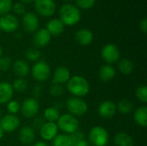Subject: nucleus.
Segmentation results:
<instances>
[{
	"instance_id": "30",
	"label": "nucleus",
	"mask_w": 147,
	"mask_h": 146,
	"mask_svg": "<svg viewBox=\"0 0 147 146\" xmlns=\"http://www.w3.org/2000/svg\"><path fill=\"white\" fill-rule=\"evenodd\" d=\"M25 57L30 62H37L40 58V52L36 47H30L25 52Z\"/></svg>"
},
{
	"instance_id": "45",
	"label": "nucleus",
	"mask_w": 147,
	"mask_h": 146,
	"mask_svg": "<svg viewBox=\"0 0 147 146\" xmlns=\"http://www.w3.org/2000/svg\"><path fill=\"white\" fill-rule=\"evenodd\" d=\"M2 54H3V47L0 45V58L2 57Z\"/></svg>"
},
{
	"instance_id": "12",
	"label": "nucleus",
	"mask_w": 147,
	"mask_h": 146,
	"mask_svg": "<svg viewBox=\"0 0 147 146\" xmlns=\"http://www.w3.org/2000/svg\"><path fill=\"white\" fill-rule=\"evenodd\" d=\"M58 126L54 122H45L40 128V135L45 141H51L58 135Z\"/></svg>"
},
{
	"instance_id": "4",
	"label": "nucleus",
	"mask_w": 147,
	"mask_h": 146,
	"mask_svg": "<svg viewBox=\"0 0 147 146\" xmlns=\"http://www.w3.org/2000/svg\"><path fill=\"white\" fill-rule=\"evenodd\" d=\"M88 139L92 146H106L109 140V135L107 130L102 126H94L90 129Z\"/></svg>"
},
{
	"instance_id": "20",
	"label": "nucleus",
	"mask_w": 147,
	"mask_h": 146,
	"mask_svg": "<svg viewBox=\"0 0 147 146\" xmlns=\"http://www.w3.org/2000/svg\"><path fill=\"white\" fill-rule=\"evenodd\" d=\"M12 69L14 74L20 78H24L29 73V65L22 59L15 61L12 65Z\"/></svg>"
},
{
	"instance_id": "17",
	"label": "nucleus",
	"mask_w": 147,
	"mask_h": 146,
	"mask_svg": "<svg viewBox=\"0 0 147 146\" xmlns=\"http://www.w3.org/2000/svg\"><path fill=\"white\" fill-rule=\"evenodd\" d=\"M70 78H71L70 71L65 66H59L53 73V83H58L62 85L63 83H67Z\"/></svg>"
},
{
	"instance_id": "25",
	"label": "nucleus",
	"mask_w": 147,
	"mask_h": 146,
	"mask_svg": "<svg viewBox=\"0 0 147 146\" xmlns=\"http://www.w3.org/2000/svg\"><path fill=\"white\" fill-rule=\"evenodd\" d=\"M71 140V146H91L89 141L84 138V134L81 131H76L70 135Z\"/></svg>"
},
{
	"instance_id": "41",
	"label": "nucleus",
	"mask_w": 147,
	"mask_h": 146,
	"mask_svg": "<svg viewBox=\"0 0 147 146\" xmlns=\"http://www.w3.org/2000/svg\"><path fill=\"white\" fill-rule=\"evenodd\" d=\"M140 29L142 30V32L144 34H146L147 32V20L146 18H144L141 22H140Z\"/></svg>"
},
{
	"instance_id": "34",
	"label": "nucleus",
	"mask_w": 147,
	"mask_h": 146,
	"mask_svg": "<svg viewBox=\"0 0 147 146\" xmlns=\"http://www.w3.org/2000/svg\"><path fill=\"white\" fill-rule=\"evenodd\" d=\"M20 108H21V104L17 101L11 100L7 103V110L10 114H17L20 111Z\"/></svg>"
},
{
	"instance_id": "7",
	"label": "nucleus",
	"mask_w": 147,
	"mask_h": 146,
	"mask_svg": "<svg viewBox=\"0 0 147 146\" xmlns=\"http://www.w3.org/2000/svg\"><path fill=\"white\" fill-rule=\"evenodd\" d=\"M101 55L102 59L107 63V65H111L116 63L120 59V50L115 44H107L102 48Z\"/></svg>"
},
{
	"instance_id": "33",
	"label": "nucleus",
	"mask_w": 147,
	"mask_h": 146,
	"mask_svg": "<svg viewBox=\"0 0 147 146\" xmlns=\"http://www.w3.org/2000/svg\"><path fill=\"white\" fill-rule=\"evenodd\" d=\"M135 95L139 101H140L142 103H146L147 87L146 85H142V86H140L139 88H137V89L135 91Z\"/></svg>"
},
{
	"instance_id": "14",
	"label": "nucleus",
	"mask_w": 147,
	"mask_h": 146,
	"mask_svg": "<svg viewBox=\"0 0 147 146\" xmlns=\"http://www.w3.org/2000/svg\"><path fill=\"white\" fill-rule=\"evenodd\" d=\"M22 25L27 32L34 33L39 28V19L34 13H26L22 18Z\"/></svg>"
},
{
	"instance_id": "44",
	"label": "nucleus",
	"mask_w": 147,
	"mask_h": 146,
	"mask_svg": "<svg viewBox=\"0 0 147 146\" xmlns=\"http://www.w3.org/2000/svg\"><path fill=\"white\" fill-rule=\"evenodd\" d=\"M22 3H30V2H32V1H34V0H21Z\"/></svg>"
},
{
	"instance_id": "35",
	"label": "nucleus",
	"mask_w": 147,
	"mask_h": 146,
	"mask_svg": "<svg viewBox=\"0 0 147 146\" xmlns=\"http://www.w3.org/2000/svg\"><path fill=\"white\" fill-rule=\"evenodd\" d=\"M12 0H0V15L8 14L12 9Z\"/></svg>"
},
{
	"instance_id": "21",
	"label": "nucleus",
	"mask_w": 147,
	"mask_h": 146,
	"mask_svg": "<svg viewBox=\"0 0 147 146\" xmlns=\"http://www.w3.org/2000/svg\"><path fill=\"white\" fill-rule=\"evenodd\" d=\"M51 35H59L63 33L65 29V25L59 19H52L47 24L46 28Z\"/></svg>"
},
{
	"instance_id": "37",
	"label": "nucleus",
	"mask_w": 147,
	"mask_h": 146,
	"mask_svg": "<svg viewBox=\"0 0 147 146\" xmlns=\"http://www.w3.org/2000/svg\"><path fill=\"white\" fill-rule=\"evenodd\" d=\"M76 3L82 9H90L95 5L96 0H76Z\"/></svg>"
},
{
	"instance_id": "15",
	"label": "nucleus",
	"mask_w": 147,
	"mask_h": 146,
	"mask_svg": "<svg viewBox=\"0 0 147 146\" xmlns=\"http://www.w3.org/2000/svg\"><path fill=\"white\" fill-rule=\"evenodd\" d=\"M18 139L22 145L28 146L32 145L35 139L34 129L30 126H23L19 132Z\"/></svg>"
},
{
	"instance_id": "29",
	"label": "nucleus",
	"mask_w": 147,
	"mask_h": 146,
	"mask_svg": "<svg viewBox=\"0 0 147 146\" xmlns=\"http://www.w3.org/2000/svg\"><path fill=\"white\" fill-rule=\"evenodd\" d=\"M53 146H71V140L70 135L58 134L53 140Z\"/></svg>"
},
{
	"instance_id": "27",
	"label": "nucleus",
	"mask_w": 147,
	"mask_h": 146,
	"mask_svg": "<svg viewBox=\"0 0 147 146\" xmlns=\"http://www.w3.org/2000/svg\"><path fill=\"white\" fill-rule=\"evenodd\" d=\"M116 110L123 114H130L134 110V103L127 99H123L117 103Z\"/></svg>"
},
{
	"instance_id": "11",
	"label": "nucleus",
	"mask_w": 147,
	"mask_h": 146,
	"mask_svg": "<svg viewBox=\"0 0 147 146\" xmlns=\"http://www.w3.org/2000/svg\"><path fill=\"white\" fill-rule=\"evenodd\" d=\"M19 27L18 19L11 14H5L0 18V29L6 32H15Z\"/></svg>"
},
{
	"instance_id": "2",
	"label": "nucleus",
	"mask_w": 147,
	"mask_h": 146,
	"mask_svg": "<svg viewBox=\"0 0 147 146\" xmlns=\"http://www.w3.org/2000/svg\"><path fill=\"white\" fill-rule=\"evenodd\" d=\"M59 18L64 25L72 26L81 20V12L76 6L66 3L59 9Z\"/></svg>"
},
{
	"instance_id": "13",
	"label": "nucleus",
	"mask_w": 147,
	"mask_h": 146,
	"mask_svg": "<svg viewBox=\"0 0 147 146\" xmlns=\"http://www.w3.org/2000/svg\"><path fill=\"white\" fill-rule=\"evenodd\" d=\"M116 104L111 101L102 102L98 108V114L104 120H109L116 114Z\"/></svg>"
},
{
	"instance_id": "47",
	"label": "nucleus",
	"mask_w": 147,
	"mask_h": 146,
	"mask_svg": "<svg viewBox=\"0 0 147 146\" xmlns=\"http://www.w3.org/2000/svg\"><path fill=\"white\" fill-rule=\"evenodd\" d=\"M65 1H70V0H65Z\"/></svg>"
},
{
	"instance_id": "38",
	"label": "nucleus",
	"mask_w": 147,
	"mask_h": 146,
	"mask_svg": "<svg viewBox=\"0 0 147 146\" xmlns=\"http://www.w3.org/2000/svg\"><path fill=\"white\" fill-rule=\"evenodd\" d=\"M12 9L15 13L18 15H22L25 13V6L22 3H16L12 5Z\"/></svg>"
},
{
	"instance_id": "5",
	"label": "nucleus",
	"mask_w": 147,
	"mask_h": 146,
	"mask_svg": "<svg viewBox=\"0 0 147 146\" xmlns=\"http://www.w3.org/2000/svg\"><path fill=\"white\" fill-rule=\"evenodd\" d=\"M65 106L70 114L73 116H83L88 111L87 103L79 97H70L66 101Z\"/></svg>"
},
{
	"instance_id": "39",
	"label": "nucleus",
	"mask_w": 147,
	"mask_h": 146,
	"mask_svg": "<svg viewBox=\"0 0 147 146\" xmlns=\"http://www.w3.org/2000/svg\"><path fill=\"white\" fill-rule=\"evenodd\" d=\"M44 123H45V119H44V117L39 116V117L34 118V121H33V126H34V129H40V128L43 126Z\"/></svg>"
},
{
	"instance_id": "26",
	"label": "nucleus",
	"mask_w": 147,
	"mask_h": 146,
	"mask_svg": "<svg viewBox=\"0 0 147 146\" xmlns=\"http://www.w3.org/2000/svg\"><path fill=\"white\" fill-rule=\"evenodd\" d=\"M118 69L119 71L124 75H130L134 69V65L133 61L128 59H123L120 60L118 63Z\"/></svg>"
},
{
	"instance_id": "6",
	"label": "nucleus",
	"mask_w": 147,
	"mask_h": 146,
	"mask_svg": "<svg viewBox=\"0 0 147 146\" xmlns=\"http://www.w3.org/2000/svg\"><path fill=\"white\" fill-rule=\"evenodd\" d=\"M31 74L37 82L47 81L51 74V69L48 64L44 60H40L34 63L31 69Z\"/></svg>"
},
{
	"instance_id": "19",
	"label": "nucleus",
	"mask_w": 147,
	"mask_h": 146,
	"mask_svg": "<svg viewBox=\"0 0 147 146\" xmlns=\"http://www.w3.org/2000/svg\"><path fill=\"white\" fill-rule=\"evenodd\" d=\"M76 41L82 46H88L93 40V34L90 29L81 28L75 34Z\"/></svg>"
},
{
	"instance_id": "8",
	"label": "nucleus",
	"mask_w": 147,
	"mask_h": 146,
	"mask_svg": "<svg viewBox=\"0 0 147 146\" xmlns=\"http://www.w3.org/2000/svg\"><path fill=\"white\" fill-rule=\"evenodd\" d=\"M39 109V102L35 98H27L22 102L20 111L25 118H34L37 115Z\"/></svg>"
},
{
	"instance_id": "23",
	"label": "nucleus",
	"mask_w": 147,
	"mask_h": 146,
	"mask_svg": "<svg viewBox=\"0 0 147 146\" xmlns=\"http://www.w3.org/2000/svg\"><path fill=\"white\" fill-rule=\"evenodd\" d=\"M115 70L111 65H104L99 70V77L102 82H109L115 76Z\"/></svg>"
},
{
	"instance_id": "43",
	"label": "nucleus",
	"mask_w": 147,
	"mask_h": 146,
	"mask_svg": "<svg viewBox=\"0 0 147 146\" xmlns=\"http://www.w3.org/2000/svg\"><path fill=\"white\" fill-rule=\"evenodd\" d=\"M3 135H4V133H3V129L1 128V126H0V139L3 137Z\"/></svg>"
},
{
	"instance_id": "9",
	"label": "nucleus",
	"mask_w": 147,
	"mask_h": 146,
	"mask_svg": "<svg viewBox=\"0 0 147 146\" xmlns=\"http://www.w3.org/2000/svg\"><path fill=\"white\" fill-rule=\"evenodd\" d=\"M20 125V120L16 114H5L0 118V126L3 133H13Z\"/></svg>"
},
{
	"instance_id": "3",
	"label": "nucleus",
	"mask_w": 147,
	"mask_h": 146,
	"mask_svg": "<svg viewBox=\"0 0 147 146\" xmlns=\"http://www.w3.org/2000/svg\"><path fill=\"white\" fill-rule=\"evenodd\" d=\"M78 126H79V123H78V119L70 114L60 115L59 120H57L58 128L60 129L65 134H67V135H71L76 131H78Z\"/></svg>"
},
{
	"instance_id": "31",
	"label": "nucleus",
	"mask_w": 147,
	"mask_h": 146,
	"mask_svg": "<svg viewBox=\"0 0 147 146\" xmlns=\"http://www.w3.org/2000/svg\"><path fill=\"white\" fill-rule=\"evenodd\" d=\"M13 90H16L18 93H23L28 89V82L24 78H16L12 85Z\"/></svg>"
},
{
	"instance_id": "36",
	"label": "nucleus",
	"mask_w": 147,
	"mask_h": 146,
	"mask_svg": "<svg viewBox=\"0 0 147 146\" xmlns=\"http://www.w3.org/2000/svg\"><path fill=\"white\" fill-rule=\"evenodd\" d=\"M11 66V59L9 57H1L0 58V71H7Z\"/></svg>"
},
{
	"instance_id": "40",
	"label": "nucleus",
	"mask_w": 147,
	"mask_h": 146,
	"mask_svg": "<svg viewBox=\"0 0 147 146\" xmlns=\"http://www.w3.org/2000/svg\"><path fill=\"white\" fill-rule=\"evenodd\" d=\"M41 90H42V88H41V86L40 85H36L34 88V89H33V94H34V97H36V98H38L40 96V94H41Z\"/></svg>"
},
{
	"instance_id": "42",
	"label": "nucleus",
	"mask_w": 147,
	"mask_h": 146,
	"mask_svg": "<svg viewBox=\"0 0 147 146\" xmlns=\"http://www.w3.org/2000/svg\"><path fill=\"white\" fill-rule=\"evenodd\" d=\"M31 146H49L47 143L44 142V141H38L34 144H33Z\"/></svg>"
},
{
	"instance_id": "24",
	"label": "nucleus",
	"mask_w": 147,
	"mask_h": 146,
	"mask_svg": "<svg viewBox=\"0 0 147 146\" xmlns=\"http://www.w3.org/2000/svg\"><path fill=\"white\" fill-rule=\"evenodd\" d=\"M115 146H134L133 138L126 133H118L114 138Z\"/></svg>"
},
{
	"instance_id": "32",
	"label": "nucleus",
	"mask_w": 147,
	"mask_h": 146,
	"mask_svg": "<svg viewBox=\"0 0 147 146\" xmlns=\"http://www.w3.org/2000/svg\"><path fill=\"white\" fill-rule=\"evenodd\" d=\"M49 93L51 94V96H53V97H59L61 96L64 95L65 93V89L61 84H58V83H53L52 86L50 87L49 89Z\"/></svg>"
},
{
	"instance_id": "28",
	"label": "nucleus",
	"mask_w": 147,
	"mask_h": 146,
	"mask_svg": "<svg viewBox=\"0 0 147 146\" xmlns=\"http://www.w3.org/2000/svg\"><path fill=\"white\" fill-rule=\"evenodd\" d=\"M59 109L55 108L54 107H49L45 109L44 111V119L47 122H56L59 118Z\"/></svg>"
},
{
	"instance_id": "10",
	"label": "nucleus",
	"mask_w": 147,
	"mask_h": 146,
	"mask_svg": "<svg viewBox=\"0 0 147 146\" xmlns=\"http://www.w3.org/2000/svg\"><path fill=\"white\" fill-rule=\"evenodd\" d=\"M36 11L42 16H51L54 14L56 4L53 0H34Z\"/></svg>"
},
{
	"instance_id": "46",
	"label": "nucleus",
	"mask_w": 147,
	"mask_h": 146,
	"mask_svg": "<svg viewBox=\"0 0 147 146\" xmlns=\"http://www.w3.org/2000/svg\"><path fill=\"white\" fill-rule=\"evenodd\" d=\"M0 118H1V110H0Z\"/></svg>"
},
{
	"instance_id": "18",
	"label": "nucleus",
	"mask_w": 147,
	"mask_h": 146,
	"mask_svg": "<svg viewBox=\"0 0 147 146\" xmlns=\"http://www.w3.org/2000/svg\"><path fill=\"white\" fill-rule=\"evenodd\" d=\"M14 90L12 85L7 82L0 83V104H7L12 100Z\"/></svg>"
},
{
	"instance_id": "1",
	"label": "nucleus",
	"mask_w": 147,
	"mask_h": 146,
	"mask_svg": "<svg viewBox=\"0 0 147 146\" xmlns=\"http://www.w3.org/2000/svg\"><path fill=\"white\" fill-rule=\"evenodd\" d=\"M67 90L75 97L85 96L90 91L88 80L82 76H73L67 82Z\"/></svg>"
},
{
	"instance_id": "22",
	"label": "nucleus",
	"mask_w": 147,
	"mask_h": 146,
	"mask_svg": "<svg viewBox=\"0 0 147 146\" xmlns=\"http://www.w3.org/2000/svg\"><path fill=\"white\" fill-rule=\"evenodd\" d=\"M134 119L135 122L141 127L147 126V108L141 106L138 108L134 114Z\"/></svg>"
},
{
	"instance_id": "16",
	"label": "nucleus",
	"mask_w": 147,
	"mask_h": 146,
	"mask_svg": "<svg viewBox=\"0 0 147 146\" xmlns=\"http://www.w3.org/2000/svg\"><path fill=\"white\" fill-rule=\"evenodd\" d=\"M50 40L51 34L46 28L39 29L37 32H35L33 37V42L36 47H43L47 46L50 42Z\"/></svg>"
}]
</instances>
